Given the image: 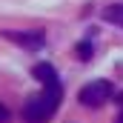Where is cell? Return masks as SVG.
<instances>
[{
  "label": "cell",
  "instance_id": "obj_6",
  "mask_svg": "<svg viewBox=\"0 0 123 123\" xmlns=\"http://www.w3.org/2000/svg\"><path fill=\"white\" fill-rule=\"evenodd\" d=\"M9 120H12V112L6 103H0V123H9Z\"/></svg>",
  "mask_w": 123,
  "mask_h": 123
},
{
  "label": "cell",
  "instance_id": "obj_5",
  "mask_svg": "<svg viewBox=\"0 0 123 123\" xmlns=\"http://www.w3.org/2000/svg\"><path fill=\"white\" fill-rule=\"evenodd\" d=\"M77 57H80V60H92V43H89V40L77 43Z\"/></svg>",
  "mask_w": 123,
  "mask_h": 123
},
{
  "label": "cell",
  "instance_id": "obj_7",
  "mask_svg": "<svg viewBox=\"0 0 123 123\" xmlns=\"http://www.w3.org/2000/svg\"><path fill=\"white\" fill-rule=\"evenodd\" d=\"M115 123H123V112H120V115H117V120H115Z\"/></svg>",
  "mask_w": 123,
  "mask_h": 123
},
{
  "label": "cell",
  "instance_id": "obj_2",
  "mask_svg": "<svg viewBox=\"0 0 123 123\" xmlns=\"http://www.w3.org/2000/svg\"><path fill=\"white\" fill-rule=\"evenodd\" d=\"M80 103L83 106H89V109H97V106H103L106 100H112L115 97V86L109 83V80H92V83H86L83 89H80Z\"/></svg>",
  "mask_w": 123,
  "mask_h": 123
},
{
  "label": "cell",
  "instance_id": "obj_4",
  "mask_svg": "<svg viewBox=\"0 0 123 123\" xmlns=\"http://www.w3.org/2000/svg\"><path fill=\"white\" fill-rule=\"evenodd\" d=\"M103 20H109V23H115V26L123 29V3H115V6L103 9Z\"/></svg>",
  "mask_w": 123,
  "mask_h": 123
},
{
  "label": "cell",
  "instance_id": "obj_1",
  "mask_svg": "<svg viewBox=\"0 0 123 123\" xmlns=\"http://www.w3.org/2000/svg\"><path fill=\"white\" fill-rule=\"evenodd\" d=\"M31 77L43 83V92L34 94L23 106V112H20L23 123H49L55 117V112L60 109V100H63V86H60V77H57V69L52 63H34Z\"/></svg>",
  "mask_w": 123,
  "mask_h": 123
},
{
  "label": "cell",
  "instance_id": "obj_3",
  "mask_svg": "<svg viewBox=\"0 0 123 123\" xmlns=\"http://www.w3.org/2000/svg\"><path fill=\"white\" fill-rule=\"evenodd\" d=\"M3 37L12 40V43H17L26 52H40L46 46V34L43 31H3Z\"/></svg>",
  "mask_w": 123,
  "mask_h": 123
}]
</instances>
